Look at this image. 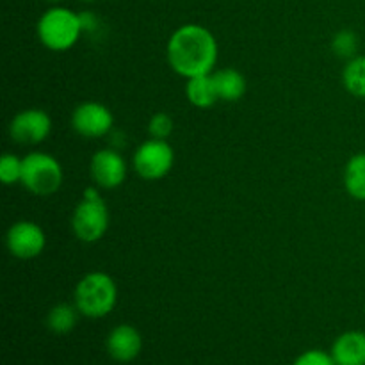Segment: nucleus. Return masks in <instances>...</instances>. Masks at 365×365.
I'll return each instance as SVG.
<instances>
[{
	"label": "nucleus",
	"mask_w": 365,
	"mask_h": 365,
	"mask_svg": "<svg viewBox=\"0 0 365 365\" xmlns=\"http://www.w3.org/2000/svg\"><path fill=\"white\" fill-rule=\"evenodd\" d=\"M217 53L216 36L198 24H185L175 29L166 45L168 64L184 78L212 73Z\"/></svg>",
	"instance_id": "obj_1"
},
{
	"label": "nucleus",
	"mask_w": 365,
	"mask_h": 365,
	"mask_svg": "<svg viewBox=\"0 0 365 365\" xmlns=\"http://www.w3.org/2000/svg\"><path fill=\"white\" fill-rule=\"evenodd\" d=\"M118 303V285L110 274L91 271L75 285L73 305L81 316L100 319L109 316Z\"/></svg>",
	"instance_id": "obj_2"
},
{
	"label": "nucleus",
	"mask_w": 365,
	"mask_h": 365,
	"mask_svg": "<svg viewBox=\"0 0 365 365\" xmlns=\"http://www.w3.org/2000/svg\"><path fill=\"white\" fill-rule=\"evenodd\" d=\"M39 43L52 52H66L84 34L81 14L63 6H53L39 16L36 24Z\"/></svg>",
	"instance_id": "obj_3"
},
{
	"label": "nucleus",
	"mask_w": 365,
	"mask_h": 365,
	"mask_svg": "<svg viewBox=\"0 0 365 365\" xmlns=\"http://www.w3.org/2000/svg\"><path fill=\"white\" fill-rule=\"evenodd\" d=\"M100 187H88L71 214V232L86 245L98 242L109 228V209L100 196Z\"/></svg>",
	"instance_id": "obj_4"
},
{
	"label": "nucleus",
	"mask_w": 365,
	"mask_h": 365,
	"mask_svg": "<svg viewBox=\"0 0 365 365\" xmlns=\"http://www.w3.org/2000/svg\"><path fill=\"white\" fill-rule=\"evenodd\" d=\"M24 159L20 184L36 196H50L63 185L64 171L59 160L46 152H31Z\"/></svg>",
	"instance_id": "obj_5"
},
{
	"label": "nucleus",
	"mask_w": 365,
	"mask_h": 365,
	"mask_svg": "<svg viewBox=\"0 0 365 365\" xmlns=\"http://www.w3.org/2000/svg\"><path fill=\"white\" fill-rule=\"evenodd\" d=\"M175 164V150L166 139H153L141 143L132 155V168L139 178L157 182L166 177Z\"/></svg>",
	"instance_id": "obj_6"
},
{
	"label": "nucleus",
	"mask_w": 365,
	"mask_h": 365,
	"mask_svg": "<svg viewBox=\"0 0 365 365\" xmlns=\"http://www.w3.org/2000/svg\"><path fill=\"white\" fill-rule=\"evenodd\" d=\"M70 123L81 138L100 139L113 130L114 114L100 102H82L71 113Z\"/></svg>",
	"instance_id": "obj_7"
},
{
	"label": "nucleus",
	"mask_w": 365,
	"mask_h": 365,
	"mask_svg": "<svg viewBox=\"0 0 365 365\" xmlns=\"http://www.w3.org/2000/svg\"><path fill=\"white\" fill-rule=\"evenodd\" d=\"M6 246L14 259L32 260L45 252L46 234L34 221H16L7 230Z\"/></svg>",
	"instance_id": "obj_8"
},
{
	"label": "nucleus",
	"mask_w": 365,
	"mask_h": 365,
	"mask_svg": "<svg viewBox=\"0 0 365 365\" xmlns=\"http://www.w3.org/2000/svg\"><path fill=\"white\" fill-rule=\"evenodd\" d=\"M52 134V120L43 109H24L9 123V135L16 145L34 146L46 141Z\"/></svg>",
	"instance_id": "obj_9"
},
{
	"label": "nucleus",
	"mask_w": 365,
	"mask_h": 365,
	"mask_svg": "<svg viewBox=\"0 0 365 365\" xmlns=\"http://www.w3.org/2000/svg\"><path fill=\"white\" fill-rule=\"evenodd\" d=\"M127 163L123 155L114 148H103L95 152L89 163V173L100 189H116L127 178Z\"/></svg>",
	"instance_id": "obj_10"
},
{
	"label": "nucleus",
	"mask_w": 365,
	"mask_h": 365,
	"mask_svg": "<svg viewBox=\"0 0 365 365\" xmlns=\"http://www.w3.org/2000/svg\"><path fill=\"white\" fill-rule=\"evenodd\" d=\"M143 349V337L130 324L113 328L107 337V351L118 362H132Z\"/></svg>",
	"instance_id": "obj_11"
},
{
	"label": "nucleus",
	"mask_w": 365,
	"mask_h": 365,
	"mask_svg": "<svg viewBox=\"0 0 365 365\" xmlns=\"http://www.w3.org/2000/svg\"><path fill=\"white\" fill-rule=\"evenodd\" d=\"M331 356L337 365H365V334L346 331L335 339Z\"/></svg>",
	"instance_id": "obj_12"
},
{
	"label": "nucleus",
	"mask_w": 365,
	"mask_h": 365,
	"mask_svg": "<svg viewBox=\"0 0 365 365\" xmlns=\"http://www.w3.org/2000/svg\"><path fill=\"white\" fill-rule=\"evenodd\" d=\"M220 102H237L246 93V77L235 68H223L212 71Z\"/></svg>",
	"instance_id": "obj_13"
},
{
	"label": "nucleus",
	"mask_w": 365,
	"mask_h": 365,
	"mask_svg": "<svg viewBox=\"0 0 365 365\" xmlns=\"http://www.w3.org/2000/svg\"><path fill=\"white\" fill-rule=\"evenodd\" d=\"M185 96H187L189 103L198 107V109H209V107L216 106L220 102V96H217L212 73L187 78V82H185Z\"/></svg>",
	"instance_id": "obj_14"
},
{
	"label": "nucleus",
	"mask_w": 365,
	"mask_h": 365,
	"mask_svg": "<svg viewBox=\"0 0 365 365\" xmlns=\"http://www.w3.org/2000/svg\"><path fill=\"white\" fill-rule=\"evenodd\" d=\"M342 180H344L346 191L353 200L365 202V152L355 153L346 163Z\"/></svg>",
	"instance_id": "obj_15"
},
{
	"label": "nucleus",
	"mask_w": 365,
	"mask_h": 365,
	"mask_svg": "<svg viewBox=\"0 0 365 365\" xmlns=\"http://www.w3.org/2000/svg\"><path fill=\"white\" fill-rule=\"evenodd\" d=\"M78 310L75 305H70V303H57L50 309L48 316H46V327H48L50 331L57 335L70 334L75 328L78 321Z\"/></svg>",
	"instance_id": "obj_16"
},
{
	"label": "nucleus",
	"mask_w": 365,
	"mask_h": 365,
	"mask_svg": "<svg viewBox=\"0 0 365 365\" xmlns=\"http://www.w3.org/2000/svg\"><path fill=\"white\" fill-rule=\"evenodd\" d=\"M342 86L349 95L365 100V56H356L342 70Z\"/></svg>",
	"instance_id": "obj_17"
},
{
	"label": "nucleus",
	"mask_w": 365,
	"mask_h": 365,
	"mask_svg": "<svg viewBox=\"0 0 365 365\" xmlns=\"http://www.w3.org/2000/svg\"><path fill=\"white\" fill-rule=\"evenodd\" d=\"M359 36L353 31H348V29L339 31L337 34L334 36V39H331V50H334L335 56L341 57V59L349 61L353 59V57L359 56Z\"/></svg>",
	"instance_id": "obj_18"
},
{
	"label": "nucleus",
	"mask_w": 365,
	"mask_h": 365,
	"mask_svg": "<svg viewBox=\"0 0 365 365\" xmlns=\"http://www.w3.org/2000/svg\"><path fill=\"white\" fill-rule=\"evenodd\" d=\"M21 170H24V159L11 152L4 153L2 159H0V180L4 185L20 184Z\"/></svg>",
	"instance_id": "obj_19"
},
{
	"label": "nucleus",
	"mask_w": 365,
	"mask_h": 365,
	"mask_svg": "<svg viewBox=\"0 0 365 365\" xmlns=\"http://www.w3.org/2000/svg\"><path fill=\"white\" fill-rule=\"evenodd\" d=\"M173 118L168 113L160 110V113H155L148 121V134L150 138L153 139H166L173 134Z\"/></svg>",
	"instance_id": "obj_20"
},
{
	"label": "nucleus",
	"mask_w": 365,
	"mask_h": 365,
	"mask_svg": "<svg viewBox=\"0 0 365 365\" xmlns=\"http://www.w3.org/2000/svg\"><path fill=\"white\" fill-rule=\"evenodd\" d=\"M294 365H337L335 364L331 353L328 355L327 351H321V349H310L305 351L303 355H299L296 359Z\"/></svg>",
	"instance_id": "obj_21"
},
{
	"label": "nucleus",
	"mask_w": 365,
	"mask_h": 365,
	"mask_svg": "<svg viewBox=\"0 0 365 365\" xmlns=\"http://www.w3.org/2000/svg\"><path fill=\"white\" fill-rule=\"evenodd\" d=\"M78 14H81L82 29H84V32H95L96 29H98L100 21L95 13H91V11H84V13H78Z\"/></svg>",
	"instance_id": "obj_22"
},
{
	"label": "nucleus",
	"mask_w": 365,
	"mask_h": 365,
	"mask_svg": "<svg viewBox=\"0 0 365 365\" xmlns=\"http://www.w3.org/2000/svg\"><path fill=\"white\" fill-rule=\"evenodd\" d=\"M43 2H48V4H59L61 0H43Z\"/></svg>",
	"instance_id": "obj_23"
},
{
	"label": "nucleus",
	"mask_w": 365,
	"mask_h": 365,
	"mask_svg": "<svg viewBox=\"0 0 365 365\" xmlns=\"http://www.w3.org/2000/svg\"><path fill=\"white\" fill-rule=\"evenodd\" d=\"M81 2H86V4H93V2H96V0H81Z\"/></svg>",
	"instance_id": "obj_24"
}]
</instances>
